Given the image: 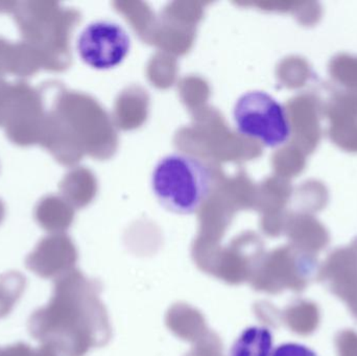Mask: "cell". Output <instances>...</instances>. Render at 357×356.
Masks as SVG:
<instances>
[{
    "label": "cell",
    "mask_w": 357,
    "mask_h": 356,
    "mask_svg": "<svg viewBox=\"0 0 357 356\" xmlns=\"http://www.w3.org/2000/svg\"><path fill=\"white\" fill-rule=\"evenodd\" d=\"M211 169L201 159L172 153L155 165L151 186L157 201L174 213L197 212L211 194Z\"/></svg>",
    "instance_id": "1"
},
{
    "label": "cell",
    "mask_w": 357,
    "mask_h": 356,
    "mask_svg": "<svg viewBox=\"0 0 357 356\" xmlns=\"http://www.w3.org/2000/svg\"><path fill=\"white\" fill-rule=\"evenodd\" d=\"M233 121L239 134L268 148L284 144L291 131L284 108L270 94L258 90L245 92L237 98Z\"/></svg>",
    "instance_id": "2"
},
{
    "label": "cell",
    "mask_w": 357,
    "mask_h": 356,
    "mask_svg": "<svg viewBox=\"0 0 357 356\" xmlns=\"http://www.w3.org/2000/svg\"><path fill=\"white\" fill-rule=\"evenodd\" d=\"M131 46L127 29L112 20L89 23L82 31L77 44L82 60L96 70L116 68L127 58Z\"/></svg>",
    "instance_id": "3"
},
{
    "label": "cell",
    "mask_w": 357,
    "mask_h": 356,
    "mask_svg": "<svg viewBox=\"0 0 357 356\" xmlns=\"http://www.w3.org/2000/svg\"><path fill=\"white\" fill-rule=\"evenodd\" d=\"M273 334L262 326L245 328L233 343L229 356H271Z\"/></svg>",
    "instance_id": "4"
},
{
    "label": "cell",
    "mask_w": 357,
    "mask_h": 356,
    "mask_svg": "<svg viewBox=\"0 0 357 356\" xmlns=\"http://www.w3.org/2000/svg\"><path fill=\"white\" fill-rule=\"evenodd\" d=\"M271 356H317L312 349L303 345L289 343L277 347Z\"/></svg>",
    "instance_id": "5"
}]
</instances>
